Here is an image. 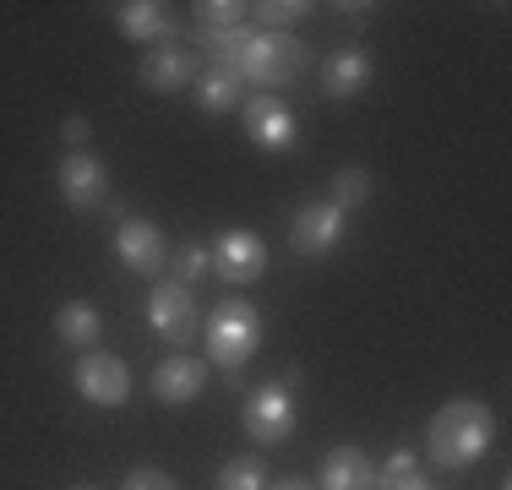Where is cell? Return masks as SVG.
I'll return each instance as SVG.
<instances>
[{
	"instance_id": "6da1fadb",
	"label": "cell",
	"mask_w": 512,
	"mask_h": 490,
	"mask_svg": "<svg viewBox=\"0 0 512 490\" xmlns=\"http://www.w3.org/2000/svg\"><path fill=\"white\" fill-rule=\"evenodd\" d=\"M491 436H496L491 409H485L480 398H453V403L436 409L431 431H425V441H431L425 452H431L436 469L458 474V469H469V463H480L485 452H491Z\"/></svg>"
},
{
	"instance_id": "7a4b0ae2",
	"label": "cell",
	"mask_w": 512,
	"mask_h": 490,
	"mask_svg": "<svg viewBox=\"0 0 512 490\" xmlns=\"http://www.w3.org/2000/svg\"><path fill=\"white\" fill-rule=\"evenodd\" d=\"M240 82H256V93L289 88L306 71V44L295 33H251L246 55H240Z\"/></svg>"
},
{
	"instance_id": "3957f363",
	"label": "cell",
	"mask_w": 512,
	"mask_h": 490,
	"mask_svg": "<svg viewBox=\"0 0 512 490\" xmlns=\"http://www.w3.org/2000/svg\"><path fill=\"white\" fill-rule=\"evenodd\" d=\"M202 333H207V354L229 371H240L262 343V311L251 300H218V311L207 316Z\"/></svg>"
},
{
	"instance_id": "277c9868",
	"label": "cell",
	"mask_w": 512,
	"mask_h": 490,
	"mask_svg": "<svg viewBox=\"0 0 512 490\" xmlns=\"http://www.w3.org/2000/svg\"><path fill=\"white\" fill-rule=\"evenodd\" d=\"M295 382L300 376L289 371L284 382H262L246 392V436L262 441V447H278V441L295 436Z\"/></svg>"
},
{
	"instance_id": "5b68a950",
	"label": "cell",
	"mask_w": 512,
	"mask_h": 490,
	"mask_svg": "<svg viewBox=\"0 0 512 490\" xmlns=\"http://www.w3.org/2000/svg\"><path fill=\"white\" fill-rule=\"evenodd\" d=\"M240 120H246V137L262 147V153H289L300 142V120L284 98L273 93H256V98H240Z\"/></svg>"
},
{
	"instance_id": "8992f818",
	"label": "cell",
	"mask_w": 512,
	"mask_h": 490,
	"mask_svg": "<svg viewBox=\"0 0 512 490\" xmlns=\"http://www.w3.org/2000/svg\"><path fill=\"white\" fill-rule=\"evenodd\" d=\"M344 235H349V213L333 202H306L289 218V245H295V256H327V251H338Z\"/></svg>"
},
{
	"instance_id": "52a82bcc",
	"label": "cell",
	"mask_w": 512,
	"mask_h": 490,
	"mask_svg": "<svg viewBox=\"0 0 512 490\" xmlns=\"http://www.w3.org/2000/svg\"><path fill=\"white\" fill-rule=\"evenodd\" d=\"M71 382H77V392L88 403H99V409H120V403L131 398V371L115 360V354H104V349L82 354L77 371H71Z\"/></svg>"
},
{
	"instance_id": "ba28073f",
	"label": "cell",
	"mask_w": 512,
	"mask_h": 490,
	"mask_svg": "<svg viewBox=\"0 0 512 490\" xmlns=\"http://www.w3.org/2000/svg\"><path fill=\"white\" fill-rule=\"evenodd\" d=\"M115 256L131 267L137 278H158L169 267V245L164 235H158V224L153 218H120V229H115Z\"/></svg>"
},
{
	"instance_id": "9c48e42d",
	"label": "cell",
	"mask_w": 512,
	"mask_h": 490,
	"mask_svg": "<svg viewBox=\"0 0 512 490\" xmlns=\"http://www.w3.org/2000/svg\"><path fill=\"white\" fill-rule=\"evenodd\" d=\"M197 77H202V55L186 44H158L153 55H142V71H137V82L148 93H175Z\"/></svg>"
},
{
	"instance_id": "30bf717a",
	"label": "cell",
	"mask_w": 512,
	"mask_h": 490,
	"mask_svg": "<svg viewBox=\"0 0 512 490\" xmlns=\"http://www.w3.org/2000/svg\"><path fill=\"white\" fill-rule=\"evenodd\" d=\"M213 273L224 284H256L267 273V245L251 235V229H229L224 240L213 245Z\"/></svg>"
},
{
	"instance_id": "8fae6325",
	"label": "cell",
	"mask_w": 512,
	"mask_h": 490,
	"mask_svg": "<svg viewBox=\"0 0 512 490\" xmlns=\"http://www.w3.org/2000/svg\"><path fill=\"white\" fill-rule=\"evenodd\" d=\"M148 316H153V333L158 338H175V343H191L197 338V294L186 284H158L153 300H148Z\"/></svg>"
},
{
	"instance_id": "7c38bea8",
	"label": "cell",
	"mask_w": 512,
	"mask_h": 490,
	"mask_svg": "<svg viewBox=\"0 0 512 490\" xmlns=\"http://www.w3.org/2000/svg\"><path fill=\"white\" fill-rule=\"evenodd\" d=\"M202 387H207V365L202 360H191V354H169V360H158V371H153V398L158 403L180 409V403H191Z\"/></svg>"
},
{
	"instance_id": "4fadbf2b",
	"label": "cell",
	"mask_w": 512,
	"mask_h": 490,
	"mask_svg": "<svg viewBox=\"0 0 512 490\" xmlns=\"http://www.w3.org/2000/svg\"><path fill=\"white\" fill-rule=\"evenodd\" d=\"M104 164L93 153H66L60 158V196H66V207H99L104 202Z\"/></svg>"
},
{
	"instance_id": "5bb4252c",
	"label": "cell",
	"mask_w": 512,
	"mask_h": 490,
	"mask_svg": "<svg viewBox=\"0 0 512 490\" xmlns=\"http://www.w3.org/2000/svg\"><path fill=\"white\" fill-rule=\"evenodd\" d=\"M365 82H371V55H365V49H338V55H327V66H322V93L333 98V104L360 98Z\"/></svg>"
},
{
	"instance_id": "9a60e30c",
	"label": "cell",
	"mask_w": 512,
	"mask_h": 490,
	"mask_svg": "<svg viewBox=\"0 0 512 490\" xmlns=\"http://www.w3.org/2000/svg\"><path fill=\"white\" fill-rule=\"evenodd\" d=\"M115 28L126 33V39H169L175 33V17H169V6H158V0H126V6H115Z\"/></svg>"
},
{
	"instance_id": "2e32d148",
	"label": "cell",
	"mask_w": 512,
	"mask_h": 490,
	"mask_svg": "<svg viewBox=\"0 0 512 490\" xmlns=\"http://www.w3.org/2000/svg\"><path fill=\"white\" fill-rule=\"evenodd\" d=\"M322 490H376V469L360 447H333L322 463Z\"/></svg>"
},
{
	"instance_id": "e0dca14e",
	"label": "cell",
	"mask_w": 512,
	"mask_h": 490,
	"mask_svg": "<svg viewBox=\"0 0 512 490\" xmlns=\"http://www.w3.org/2000/svg\"><path fill=\"white\" fill-rule=\"evenodd\" d=\"M55 333H60V343H71V349L88 354L93 343H99V333H104L99 305H88V300H66V305H60V316H55Z\"/></svg>"
},
{
	"instance_id": "ac0fdd59",
	"label": "cell",
	"mask_w": 512,
	"mask_h": 490,
	"mask_svg": "<svg viewBox=\"0 0 512 490\" xmlns=\"http://www.w3.org/2000/svg\"><path fill=\"white\" fill-rule=\"evenodd\" d=\"M197 104H202V115H224V109H235L240 104V71L235 66H202Z\"/></svg>"
},
{
	"instance_id": "d6986e66",
	"label": "cell",
	"mask_w": 512,
	"mask_h": 490,
	"mask_svg": "<svg viewBox=\"0 0 512 490\" xmlns=\"http://www.w3.org/2000/svg\"><path fill=\"white\" fill-rule=\"evenodd\" d=\"M218 490H267V469L256 452H240V458H229L224 469H218Z\"/></svg>"
},
{
	"instance_id": "ffe728a7",
	"label": "cell",
	"mask_w": 512,
	"mask_h": 490,
	"mask_svg": "<svg viewBox=\"0 0 512 490\" xmlns=\"http://www.w3.org/2000/svg\"><path fill=\"white\" fill-rule=\"evenodd\" d=\"M371 202V169H360V164H344L333 175V207H365Z\"/></svg>"
},
{
	"instance_id": "44dd1931",
	"label": "cell",
	"mask_w": 512,
	"mask_h": 490,
	"mask_svg": "<svg viewBox=\"0 0 512 490\" xmlns=\"http://www.w3.org/2000/svg\"><path fill=\"white\" fill-rule=\"evenodd\" d=\"M202 33V28H197ZM251 44V28L240 22V28H224V33H202V49L213 55V66H240V55H246Z\"/></svg>"
},
{
	"instance_id": "7402d4cb",
	"label": "cell",
	"mask_w": 512,
	"mask_h": 490,
	"mask_svg": "<svg viewBox=\"0 0 512 490\" xmlns=\"http://www.w3.org/2000/svg\"><path fill=\"white\" fill-rule=\"evenodd\" d=\"M191 11H197L202 33H224V28H240L251 6H240V0H202V6H191Z\"/></svg>"
},
{
	"instance_id": "603a6c76",
	"label": "cell",
	"mask_w": 512,
	"mask_h": 490,
	"mask_svg": "<svg viewBox=\"0 0 512 490\" xmlns=\"http://www.w3.org/2000/svg\"><path fill=\"white\" fill-rule=\"evenodd\" d=\"M251 11L262 17V33H284L289 22H300L311 6L306 0H262V6H251Z\"/></svg>"
},
{
	"instance_id": "cb8c5ba5",
	"label": "cell",
	"mask_w": 512,
	"mask_h": 490,
	"mask_svg": "<svg viewBox=\"0 0 512 490\" xmlns=\"http://www.w3.org/2000/svg\"><path fill=\"white\" fill-rule=\"evenodd\" d=\"M180 273H186V289H191L197 278L213 273V251H207V245H186V251H180Z\"/></svg>"
},
{
	"instance_id": "d4e9b609",
	"label": "cell",
	"mask_w": 512,
	"mask_h": 490,
	"mask_svg": "<svg viewBox=\"0 0 512 490\" xmlns=\"http://www.w3.org/2000/svg\"><path fill=\"white\" fill-rule=\"evenodd\" d=\"M120 490H180V485H175V474H164V469H131Z\"/></svg>"
},
{
	"instance_id": "484cf974",
	"label": "cell",
	"mask_w": 512,
	"mask_h": 490,
	"mask_svg": "<svg viewBox=\"0 0 512 490\" xmlns=\"http://www.w3.org/2000/svg\"><path fill=\"white\" fill-rule=\"evenodd\" d=\"M60 137L71 142V153H88V137H93L88 115H66V126H60Z\"/></svg>"
},
{
	"instance_id": "4316f807",
	"label": "cell",
	"mask_w": 512,
	"mask_h": 490,
	"mask_svg": "<svg viewBox=\"0 0 512 490\" xmlns=\"http://www.w3.org/2000/svg\"><path fill=\"white\" fill-rule=\"evenodd\" d=\"M376 490H431V480H425L420 469H409V474H398V480H376Z\"/></svg>"
},
{
	"instance_id": "83f0119b",
	"label": "cell",
	"mask_w": 512,
	"mask_h": 490,
	"mask_svg": "<svg viewBox=\"0 0 512 490\" xmlns=\"http://www.w3.org/2000/svg\"><path fill=\"white\" fill-rule=\"evenodd\" d=\"M273 490H316V485H306V480H278Z\"/></svg>"
},
{
	"instance_id": "f1b7e54d",
	"label": "cell",
	"mask_w": 512,
	"mask_h": 490,
	"mask_svg": "<svg viewBox=\"0 0 512 490\" xmlns=\"http://www.w3.org/2000/svg\"><path fill=\"white\" fill-rule=\"evenodd\" d=\"M71 490H93V485H71Z\"/></svg>"
}]
</instances>
